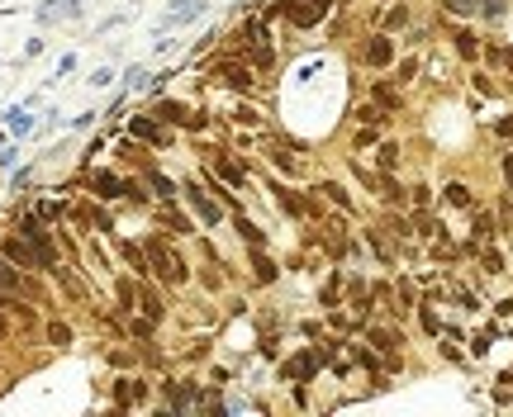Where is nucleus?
<instances>
[{
  "mask_svg": "<svg viewBox=\"0 0 513 417\" xmlns=\"http://www.w3.org/2000/svg\"><path fill=\"white\" fill-rule=\"evenodd\" d=\"M143 252H148V256L157 261V265H152V270H157V275H162V280H171V285H176V280H186V265H181V261L171 256V252H166V242H157V237H152V242H148V247H143Z\"/></svg>",
  "mask_w": 513,
  "mask_h": 417,
  "instance_id": "1",
  "label": "nucleus"
},
{
  "mask_svg": "<svg viewBox=\"0 0 513 417\" xmlns=\"http://www.w3.org/2000/svg\"><path fill=\"white\" fill-rule=\"evenodd\" d=\"M24 237H29V247H33V261H38L43 270H57V247L48 242V237H43V228H38L33 218L24 223Z\"/></svg>",
  "mask_w": 513,
  "mask_h": 417,
  "instance_id": "2",
  "label": "nucleus"
},
{
  "mask_svg": "<svg viewBox=\"0 0 513 417\" xmlns=\"http://www.w3.org/2000/svg\"><path fill=\"white\" fill-rule=\"evenodd\" d=\"M328 5H333V0H295V5H290V24H299V28L319 24L328 15Z\"/></svg>",
  "mask_w": 513,
  "mask_h": 417,
  "instance_id": "3",
  "label": "nucleus"
},
{
  "mask_svg": "<svg viewBox=\"0 0 513 417\" xmlns=\"http://www.w3.org/2000/svg\"><path fill=\"white\" fill-rule=\"evenodd\" d=\"M157 119H162V124H181V129H205V119H200V114H190L186 104H176V100H162V104H157Z\"/></svg>",
  "mask_w": 513,
  "mask_h": 417,
  "instance_id": "4",
  "label": "nucleus"
},
{
  "mask_svg": "<svg viewBox=\"0 0 513 417\" xmlns=\"http://www.w3.org/2000/svg\"><path fill=\"white\" fill-rule=\"evenodd\" d=\"M181 190H186L190 204L200 208V218H205V223H219V204L210 199V195H205V190H200V185H181Z\"/></svg>",
  "mask_w": 513,
  "mask_h": 417,
  "instance_id": "5",
  "label": "nucleus"
},
{
  "mask_svg": "<svg viewBox=\"0 0 513 417\" xmlns=\"http://www.w3.org/2000/svg\"><path fill=\"white\" fill-rule=\"evenodd\" d=\"M24 294V280H19V270L10 265V261H0V304L5 299H19Z\"/></svg>",
  "mask_w": 513,
  "mask_h": 417,
  "instance_id": "6",
  "label": "nucleus"
},
{
  "mask_svg": "<svg viewBox=\"0 0 513 417\" xmlns=\"http://www.w3.org/2000/svg\"><path fill=\"white\" fill-rule=\"evenodd\" d=\"M390 57H395L390 38H385V33H376V38L366 43V62H371V67H390Z\"/></svg>",
  "mask_w": 513,
  "mask_h": 417,
  "instance_id": "7",
  "label": "nucleus"
},
{
  "mask_svg": "<svg viewBox=\"0 0 513 417\" xmlns=\"http://www.w3.org/2000/svg\"><path fill=\"white\" fill-rule=\"evenodd\" d=\"M252 275H257L262 285H271V280H276V261L262 256V252H252Z\"/></svg>",
  "mask_w": 513,
  "mask_h": 417,
  "instance_id": "8",
  "label": "nucleus"
},
{
  "mask_svg": "<svg viewBox=\"0 0 513 417\" xmlns=\"http://www.w3.org/2000/svg\"><path fill=\"white\" fill-rule=\"evenodd\" d=\"M319 370V356H299V361L285 365V379H304V375H314Z\"/></svg>",
  "mask_w": 513,
  "mask_h": 417,
  "instance_id": "9",
  "label": "nucleus"
},
{
  "mask_svg": "<svg viewBox=\"0 0 513 417\" xmlns=\"http://www.w3.org/2000/svg\"><path fill=\"white\" fill-rule=\"evenodd\" d=\"M5 256L15 261V265H38V261H33V247H24V242H5Z\"/></svg>",
  "mask_w": 513,
  "mask_h": 417,
  "instance_id": "10",
  "label": "nucleus"
},
{
  "mask_svg": "<svg viewBox=\"0 0 513 417\" xmlns=\"http://www.w3.org/2000/svg\"><path fill=\"white\" fill-rule=\"evenodd\" d=\"M90 190H95V195H100V199H114V195H119V181H114V176H105V171H100V176H90Z\"/></svg>",
  "mask_w": 513,
  "mask_h": 417,
  "instance_id": "11",
  "label": "nucleus"
},
{
  "mask_svg": "<svg viewBox=\"0 0 513 417\" xmlns=\"http://www.w3.org/2000/svg\"><path fill=\"white\" fill-rule=\"evenodd\" d=\"M134 133L138 138H148V142H166V133L152 124V119H134Z\"/></svg>",
  "mask_w": 513,
  "mask_h": 417,
  "instance_id": "12",
  "label": "nucleus"
},
{
  "mask_svg": "<svg viewBox=\"0 0 513 417\" xmlns=\"http://www.w3.org/2000/svg\"><path fill=\"white\" fill-rule=\"evenodd\" d=\"M276 195H281V208H285V213H309V199H299V195H290V190H276Z\"/></svg>",
  "mask_w": 513,
  "mask_h": 417,
  "instance_id": "13",
  "label": "nucleus"
},
{
  "mask_svg": "<svg viewBox=\"0 0 513 417\" xmlns=\"http://www.w3.org/2000/svg\"><path fill=\"white\" fill-rule=\"evenodd\" d=\"M319 190H324V199H333V204H338V208H352V199H347V190H342V185L324 181V185H319Z\"/></svg>",
  "mask_w": 513,
  "mask_h": 417,
  "instance_id": "14",
  "label": "nucleus"
},
{
  "mask_svg": "<svg viewBox=\"0 0 513 417\" xmlns=\"http://www.w3.org/2000/svg\"><path fill=\"white\" fill-rule=\"evenodd\" d=\"M371 341H376V351H395V346H400V332H385V327H371Z\"/></svg>",
  "mask_w": 513,
  "mask_h": 417,
  "instance_id": "15",
  "label": "nucleus"
},
{
  "mask_svg": "<svg viewBox=\"0 0 513 417\" xmlns=\"http://www.w3.org/2000/svg\"><path fill=\"white\" fill-rule=\"evenodd\" d=\"M162 223H166V233H190V218H186V213H176V208H166Z\"/></svg>",
  "mask_w": 513,
  "mask_h": 417,
  "instance_id": "16",
  "label": "nucleus"
},
{
  "mask_svg": "<svg viewBox=\"0 0 513 417\" xmlns=\"http://www.w3.org/2000/svg\"><path fill=\"white\" fill-rule=\"evenodd\" d=\"M447 204L466 208V204H471V190H466V185H461V181H452V185H447Z\"/></svg>",
  "mask_w": 513,
  "mask_h": 417,
  "instance_id": "17",
  "label": "nucleus"
},
{
  "mask_svg": "<svg viewBox=\"0 0 513 417\" xmlns=\"http://www.w3.org/2000/svg\"><path fill=\"white\" fill-rule=\"evenodd\" d=\"M138 304H143V313H148V318H162V299H157L152 289H143V294H138Z\"/></svg>",
  "mask_w": 513,
  "mask_h": 417,
  "instance_id": "18",
  "label": "nucleus"
},
{
  "mask_svg": "<svg viewBox=\"0 0 513 417\" xmlns=\"http://www.w3.org/2000/svg\"><path fill=\"white\" fill-rule=\"evenodd\" d=\"M457 52H461V57H475V52H480L475 33H466V28H461V33H457Z\"/></svg>",
  "mask_w": 513,
  "mask_h": 417,
  "instance_id": "19",
  "label": "nucleus"
},
{
  "mask_svg": "<svg viewBox=\"0 0 513 417\" xmlns=\"http://www.w3.org/2000/svg\"><path fill=\"white\" fill-rule=\"evenodd\" d=\"M395 166H400V147L385 142V147H380V171H395Z\"/></svg>",
  "mask_w": 513,
  "mask_h": 417,
  "instance_id": "20",
  "label": "nucleus"
},
{
  "mask_svg": "<svg viewBox=\"0 0 513 417\" xmlns=\"http://www.w3.org/2000/svg\"><path fill=\"white\" fill-rule=\"evenodd\" d=\"M489 237H494V218L480 213V218H475V242H489Z\"/></svg>",
  "mask_w": 513,
  "mask_h": 417,
  "instance_id": "21",
  "label": "nucleus"
},
{
  "mask_svg": "<svg viewBox=\"0 0 513 417\" xmlns=\"http://www.w3.org/2000/svg\"><path fill=\"white\" fill-rule=\"evenodd\" d=\"M380 195H385V199H390V204H404V190H400V185L390 181V176H385V181H380Z\"/></svg>",
  "mask_w": 513,
  "mask_h": 417,
  "instance_id": "22",
  "label": "nucleus"
},
{
  "mask_svg": "<svg viewBox=\"0 0 513 417\" xmlns=\"http://www.w3.org/2000/svg\"><path fill=\"white\" fill-rule=\"evenodd\" d=\"M376 100L385 104V109H400V95H395V90H385V85H376Z\"/></svg>",
  "mask_w": 513,
  "mask_h": 417,
  "instance_id": "23",
  "label": "nucleus"
},
{
  "mask_svg": "<svg viewBox=\"0 0 513 417\" xmlns=\"http://www.w3.org/2000/svg\"><path fill=\"white\" fill-rule=\"evenodd\" d=\"M238 233H243L247 242H252V247H262V233H257V228H252V223H247V218H238Z\"/></svg>",
  "mask_w": 513,
  "mask_h": 417,
  "instance_id": "24",
  "label": "nucleus"
},
{
  "mask_svg": "<svg viewBox=\"0 0 513 417\" xmlns=\"http://www.w3.org/2000/svg\"><path fill=\"white\" fill-rule=\"evenodd\" d=\"M48 337H53L57 346H67V341H72V327H62V322H53V327H48Z\"/></svg>",
  "mask_w": 513,
  "mask_h": 417,
  "instance_id": "25",
  "label": "nucleus"
},
{
  "mask_svg": "<svg viewBox=\"0 0 513 417\" xmlns=\"http://www.w3.org/2000/svg\"><path fill=\"white\" fill-rule=\"evenodd\" d=\"M442 5H447L452 15H471V10H475V0H442Z\"/></svg>",
  "mask_w": 513,
  "mask_h": 417,
  "instance_id": "26",
  "label": "nucleus"
},
{
  "mask_svg": "<svg viewBox=\"0 0 513 417\" xmlns=\"http://www.w3.org/2000/svg\"><path fill=\"white\" fill-rule=\"evenodd\" d=\"M489 57H494V62H504V67L513 72V48H489Z\"/></svg>",
  "mask_w": 513,
  "mask_h": 417,
  "instance_id": "27",
  "label": "nucleus"
},
{
  "mask_svg": "<svg viewBox=\"0 0 513 417\" xmlns=\"http://www.w3.org/2000/svg\"><path fill=\"white\" fill-rule=\"evenodd\" d=\"M380 119H385V114H380L376 104H366V109H361V124H380Z\"/></svg>",
  "mask_w": 513,
  "mask_h": 417,
  "instance_id": "28",
  "label": "nucleus"
},
{
  "mask_svg": "<svg viewBox=\"0 0 513 417\" xmlns=\"http://www.w3.org/2000/svg\"><path fill=\"white\" fill-rule=\"evenodd\" d=\"M485 270H504V256H499V252H485Z\"/></svg>",
  "mask_w": 513,
  "mask_h": 417,
  "instance_id": "29",
  "label": "nucleus"
},
{
  "mask_svg": "<svg viewBox=\"0 0 513 417\" xmlns=\"http://www.w3.org/2000/svg\"><path fill=\"white\" fill-rule=\"evenodd\" d=\"M504 176H509V190H513V152L504 156Z\"/></svg>",
  "mask_w": 513,
  "mask_h": 417,
  "instance_id": "30",
  "label": "nucleus"
},
{
  "mask_svg": "<svg viewBox=\"0 0 513 417\" xmlns=\"http://www.w3.org/2000/svg\"><path fill=\"white\" fill-rule=\"evenodd\" d=\"M504 223H509V228H513V204H509V208H504Z\"/></svg>",
  "mask_w": 513,
  "mask_h": 417,
  "instance_id": "31",
  "label": "nucleus"
},
{
  "mask_svg": "<svg viewBox=\"0 0 513 417\" xmlns=\"http://www.w3.org/2000/svg\"><path fill=\"white\" fill-rule=\"evenodd\" d=\"M499 5H504V0H499Z\"/></svg>",
  "mask_w": 513,
  "mask_h": 417,
  "instance_id": "32",
  "label": "nucleus"
}]
</instances>
